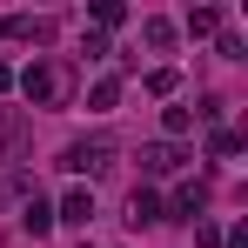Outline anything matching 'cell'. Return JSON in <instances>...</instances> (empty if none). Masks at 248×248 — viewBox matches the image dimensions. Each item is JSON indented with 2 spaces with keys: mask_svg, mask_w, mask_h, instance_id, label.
<instances>
[{
  "mask_svg": "<svg viewBox=\"0 0 248 248\" xmlns=\"http://www.w3.org/2000/svg\"><path fill=\"white\" fill-rule=\"evenodd\" d=\"M61 168H74V174H108V168H114V141H108V134L74 141V148L61 155Z\"/></svg>",
  "mask_w": 248,
  "mask_h": 248,
  "instance_id": "cell-1",
  "label": "cell"
},
{
  "mask_svg": "<svg viewBox=\"0 0 248 248\" xmlns=\"http://www.w3.org/2000/svg\"><path fill=\"white\" fill-rule=\"evenodd\" d=\"M0 34H7V41H34V47H47V41H54V20H41V14H7V20H0Z\"/></svg>",
  "mask_w": 248,
  "mask_h": 248,
  "instance_id": "cell-2",
  "label": "cell"
},
{
  "mask_svg": "<svg viewBox=\"0 0 248 248\" xmlns=\"http://www.w3.org/2000/svg\"><path fill=\"white\" fill-rule=\"evenodd\" d=\"M20 94H27V101H61V67L34 61V67L20 74Z\"/></svg>",
  "mask_w": 248,
  "mask_h": 248,
  "instance_id": "cell-3",
  "label": "cell"
},
{
  "mask_svg": "<svg viewBox=\"0 0 248 248\" xmlns=\"http://www.w3.org/2000/svg\"><path fill=\"white\" fill-rule=\"evenodd\" d=\"M27 134H34V127H27V114H20V108H0V155H7V161L27 148Z\"/></svg>",
  "mask_w": 248,
  "mask_h": 248,
  "instance_id": "cell-4",
  "label": "cell"
},
{
  "mask_svg": "<svg viewBox=\"0 0 248 248\" xmlns=\"http://www.w3.org/2000/svg\"><path fill=\"white\" fill-rule=\"evenodd\" d=\"M174 168H181V148L174 141H148L141 148V174H174Z\"/></svg>",
  "mask_w": 248,
  "mask_h": 248,
  "instance_id": "cell-5",
  "label": "cell"
},
{
  "mask_svg": "<svg viewBox=\"0 0 248 248\" xmlns=\"http://www.w3.org/2000/svg\"><path fill=\"white\" fill-rule=\"evenodd\" d=\"M127 221H134V228L161 221V195H155V188H134V195H127Z\"/></svg>",
  "mask_w": 248,
  "mask_h": 248,
  "instance_id": "cell-6",
  "label": "cell"
},
{
  "mask_svg": "<svg viewBox=\"0 0 248 248\" xmlns=\"http://www.w3.org/2000/svg\"><path fill=\"white\" fill-rule=\"evenodd\" d=\"M20 228H27V235H47V228H54V208L41 202V188H34V195H27V208H20Z\"/></svg>",
  "mask_w": 248,
  "mask_h": 248,
  "instance_id": "cell-7",
  "label": "cell"
},
{
  "mask_svg": "<svg viewBox=\"0 0 248 248\" xmlns=\"http://www.w3.org/2000/svg\"><path fill=\"white\" fill-rule=\"evenodd\" d=\"M54 221H74V228H87V221H94V195H87V188H74V195L61 202V215H54Z\"/></svg>",
  "mask_w": 248,
  "mask_h": 248,
  "instance_id": "cell-8",
  "label": "cell"
},
{
  "mask_svg": "<svg viewBox=\"0 0 248 248\" xmlns=\"http://www.w3.org/2000/svg\"><path fill=\"white\" fill-rule=\"evenodd\" d=\"M202 202H208V188H202V181H188V188L174 195V215H181V221H195V215H202Z\"/></svg>",
  "mask_w": 248,
  "mask_h": 248,
  "instance_id": "cell-9",
  "label": "cell"
},
{
  "mask_svg": "<svg viewBox=\"0 0 248 248\" xmlns=\"http://www.w3.org/2000/svg\"><path fill=\"white\" fill-rule=\"evenodd\" d=\"M141 41L155 47V54H168L174 47V20H141Z\"/></svg>",
  "mask_w": 248,
  "mask_h": 248,
  "instance_id": "cell-10",
  "label": "cell"
},
{
  "mask_svg": "<svg viewBox=\"0 0 248 248\" xmlns=\"http://www.w3.org/2000/svg\"><path fill=\"white\" fill-rule=\"evenodd\" d=\"M14 195H34V174H20V168H0V202H14Z\"/></svg>",
  "mask_w": 248,
  "mask_h": 248,
  "instance_id": "cell-11",
  "label": "cell"
},
{
  "mask_svg": "<svg viewBox=\"0 0 248 248\" xmlns=\"http://www.w3.org/2000/svg\"><path fill=\"white\" fill-rule=\"evenodd\" d=\"M215 27H221L215 7H195V14H188V34H215Z\"/></svg>",
  "mask_w": 248,
  "mask_h": 248,
  "instance_id": "cell-12",
  "label": "cell"
},
{
  "mask_svg": "<svg viewBox=\"0 0 248 248\" xmlns=\"http://www.w3.org/2000/svg\"><path fill=\"white\" fill-rule=\"evenodd\" d=\"M114 101H121V81H114V74H108V81H94V108H101V114H108Z\"/></svg>",
  "mask_w": 248,
  "mask_h": 248,
  "instance_id": "cell-13",
  "label": "cell"
},
{
  "mask_svg": "<svg viewBox=\"0 0 248 248\" xmlns=\"http://www.w3.org/2000/svg\"><path fill=\"white\" fill-rule=\"evenodd\" d=\"M221 248H248V228H228V235H221Z\"/></svg>",
  "mask_w": 248,
  "mask_h": 248,
  "instance_id": "cell-14",
  "label": "cell"
},
{
  "mask_svg": "<svg viewBox=\"0 0 248 248\" xmlns=\"http://www.w3.org/2000/svg\"><path fill=\"white\" fill-rule=\"evenodd\" d=\"M7 87H14V74H7V67H0V94H7Z\"/></svg>",
  "mask_w": 248,
  "mask_h": 248,
  "instance_id": "cell-15",
  "label": "cell"
}]
</instances>
